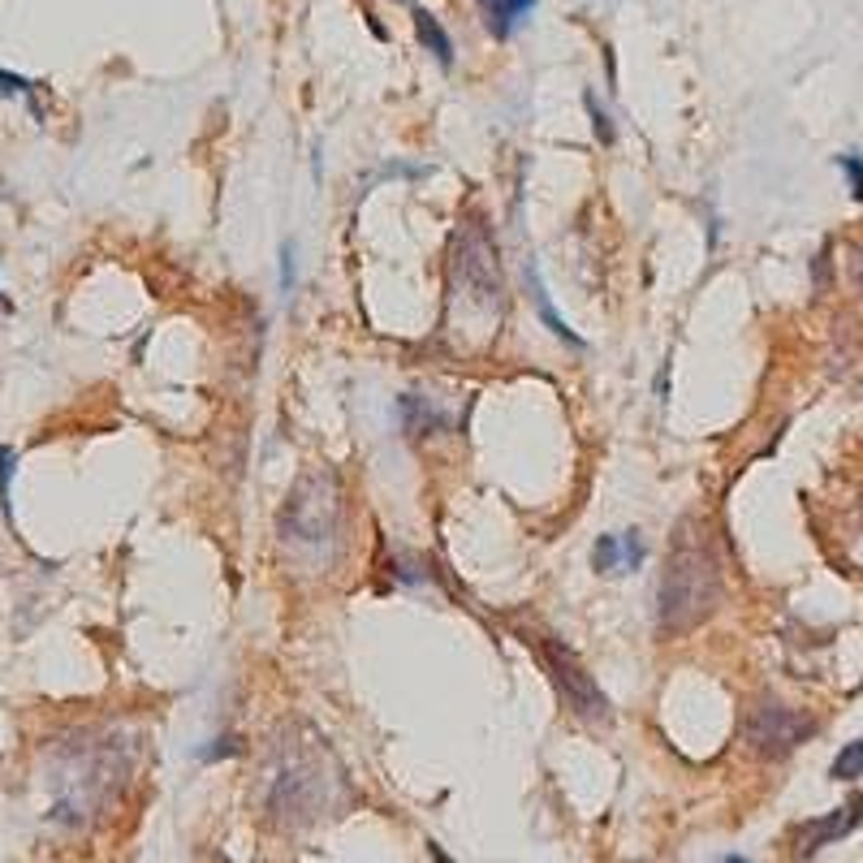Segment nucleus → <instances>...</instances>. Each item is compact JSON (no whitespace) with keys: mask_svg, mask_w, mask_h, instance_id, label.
Listing matches in <instances>:
<instances>
[{"mask_svg":"<svg viewBox=\"0 0 863 863\" xmlns=\"http://www.w3.org/2000/svg\"><path fill=\"white\" fill-rule=\"evenodd\" d=\"M816 734V721L803 717L798 709L782 704V700H760L747 709V721H743V738L756 756H791L798 743H807Z\"/></svg>","mask_w":863,"mask_h":863,"instance_id":"39448f33","label":"nucleus"},{"mask_svg":"<svg viewBox=\"0 0 863 863\" xmlns=\"http://www.w3.org/2000/svg\"><path fill=\"white\" fill-rule=\"evenodd\" d=\"M640 562H644V544H640L635 531H626V536H622V571H635Z\"/></svg>","mask_w":863,"mask_h":863,"instance_id":"2eb2a0df","label":"nucleus"},{"mask_svg":"<svg viewBox=\"0 0 863 863\" xmlns=\"http://www.w3.org/2000/svg\"><path fill=\"white\" fill-rule=\"evenodd\" d=\"M838 164H842V173H847V182H851V195L863 199V160L860 156H838Z\"/></svg>","mask_w":863,"mask_h":863,"instance_id":"4468645a","label":"nucleus"},{"mask_svg":"<svg viewBox=\"0 0 863 863\" xmlns=\"http://www.w3.org/2000/svg\"><path fill=\"white\" fill-rule=\"evenodd\" d=\"M591 566L600 575H618L622 571V536H600L591 549Z\"/></svg>","mask_w":863,"mask_h":863,"instance_id":"9b49d317","label":"nucleus"},{"mask_svg":"<svg viewBox=\"0 0 863 863\" xmlns=\"http://www.w3.org/2000/svg\"><path fill=\"white\" fill-rule=\"evenodd\" d=\"M480 4H484V22H488V31L497 39L514 35L527 22V13L536 9V0H480Z\"/></svg>","mask_w":863,"mask_h":863,"instance_id":"6e6552de","label":"nucleus"},{"mask_svg":"<svg viewBox=\"0 0 863 863\" xmlns=\"http://www.w3.org/2000/svg\"><path fill=\"white\" fill-rule=\"evenodd\" d=\"M281 286L294 289V246L281 251Z\"/></svg>","mask_w":863,"mask_h":863,"instance_id":"6ab92c4d","label":"nucleus"},{"mask_svg":"<svg viewBox=\"0 0 863 863\" xmlns=\"http://www.w3.org/2000/svg\"><path fill=\"white\" fill-rule=\"evenodd\" d=\"M531 294H536V307H540V315H544V324H549V333L553 337H562V342H571V346H583V337H578L575 329L553 311V302H549V289L540 286V277H531Z\"/></svg>","mask_w":863,"mask_h":863,"instance_id":"9d476101","label":"nucleus"},{"mask_svg":"<svg viewBox=\"0 0 863 863\" xmlns=\"http://www.w3.org/2000/svg\"><path fill=\"white\" fill-rule=\"evenodd\" d=\"M860 820H863V798L855 794L847 807L829 812L825 820H807V825L798 829V855H812V851H820V847H829V842L847 838V833H851Z\"/></svg>","mask_w":863,"mask_h":863,"instance_id":"0eeeda50","label":"nucleus"},{"mask_svg":"<svg viewBox=\"0 0 863 863\" xmlns=\"http://www.w3.org/2000/svg\"><path fill=\"white\" fill-rule=\"evenodd\" d=\"M31 82L26 78H18V73H9V70H0V95H22V100H31Z\"/></svg>","mask_w":863,"mask_h":863,"instance_id":"f3484780","label":"nucleus"},{"mask_svg":"<svg viewBox=\"0 0 863 863\" xmlns=\"http://www.w3.org/2000/svg\"><path fill=\"white\" fill-rule=\"evenodd\" d=\"M0 311H9V302H4V298H0Z\"/></svg>","mask_w":863,"mask_h":863,"instance_id":"4be33fe9","label":"nucleus"},{"mask_svg":"<svg viewBox=\"0 0 863 863\" xmlns=\"http://www.w3.org/2000/svg\"><path fill=\"white\" fill-rule=\"evenodd\" d=\"M721 863H747V860H743V855H725Z\"/></svg>","mask_w":863,"mask_h":863,"instance_id":"412c9836","label":"nucleus"},{"mask_svg":"<svg viewBox=\"0 0 863 863\" xmlns=\"http://www.w3.org/2000/svg\"><path fill=\"white\" fill-rule=\"evenodd\" d=\"M346 778L333 760V751L324 747V738H281L277 743V760L268 773V812L298 829L311 825L320 816H337V807H346Z\"/></svg>","mask_w":863,"mask_h":863,"instance_id":"f257e3e1","label":"nucleus"},{"mask_svg":"<svg viewBox=\"0 0 863 863\" xmlns=\"http://www.w3.org/2000/svg\"><path fill=\"white\" fill-rule=\"evenodd\" d=\"M462 294V302H471L480 315H502L505 307V281L502 260H497V242L488 238L484 225H467L453 242V298Z\"/></svg>","mask_w":863,"mask_h":863,"instance_id":"20e7f679","label":"nucleus"},{"mask_svg":"<svg viewBox=\"0 0 863 863\" xmlns=\"http://www.w3.org/2000/svg\"><path fill=\"white\" fill-rule=\"evenodd\" d=\"M415 31H419V44L428 48L431 57L440 61V66H449L453 61V44H449V35H445V26L431 18L428 9H415Z\"/></svg>","mask_w":863,"mask_h":863,"instance_id":"1a4fd4ad","label":"nucleus"},{"mask_svg":"<svg viewBox=\"0 0 863 863\" xmlns=\"http://www.w3.org/2000/svg\"><path fill=\"white\" fill-rule=\"evenodd\" d=\"M9 480H13V449H0V509L9 514Z\"/></svg>","mask_w":863,"mask_h":863,"instance_id":"dca6fc26","label":"nucleus"},{"mask_svg":"<svg viewBox=\"0 0 863 863\" xmlns=\"http://www.w3.org/2000/svg\"><path fill=\"white\" fill-rule=\"evenodd\" d=\"M277 536L298 571L324 575L333 566V553L342 544V484L333 471L311 467L294 480L277 518Z\"/></svg>","mask_w":863,"mask_h":863,"instance_id":"7ed1b4c3","label":"nucleus"},{"mask_svg":"<svg viewBox=\"0 0 863 863\" xmlns=\"http://www.w3.org/2000/svg\"><path fill=\"white\" fill-rule=\"evenodd\" d=\"M721 605V566L713 544L695 518H687L674 536L665 575L656 587V626L660 635H687L713 618Z\"/></svg>","mask_w":863,"mask_h":863,"instance_id":"f03ea898","label":"nucleus"},{"mask_svg":"<svg viewBox=\"0 0 863 863\" xmlns=\"http://www.w3.org/2000/svg\"><path fill=\"white\" fill-rule=\"evenodd\" d=\"M855 286H860V298H863V246L855 251Z\"/></svg>","mask_w":863,"mask_h":863,"instance_id":"aec40b11","label":"nucleus"},{"mask_svg":"<svg viewBox=\"0 0 863 863\" xmlns=\"http://www.w3.org/2000/svg\"><path fill=\"white\" fill-rule=\"evenodd\" d=\"M583 104H587V117H591V130H596V139H600V143L609 147V143H613V126H609V117H605V108L596 104V95H591V91L583 95Z\"/></svg>","mask_w":863,"mask_h":863,"instance_id":"ddd939ff","label":"nucleus"},{"mask_svg":"<svg viewBox=\"0 0 863 863\" xmlns=\"http://www.w3.org/2000/svg\"><path fill=\"white\" fill-rule=\"evenodd\" d=\"M833 782H855V778H863V738H855V743H847L842 751H838V760H833Z\"/></svg>","mask_w":863,"mask_h":863,"instance_id":"f8f14e48","label":"nucleus"},{"mask_svg":"<svg viewBox=\"0 0 863 863\" xmlns=\"http://www.w3.org/2000/svg\"><path fill=\"white\" fill-rule=\"evenodd\" d=\"M233 751H242L238 738H216L212 747H204V760H225V756H233Z\"/></svg>","mask_w":863,"mask_h":863,"instance_id":"a211bd4d","label":"nucleus"},{"mask_svg":"<svg viewBox=\"0 0 863 863\" xmlns=\"http://www.w3.org/2000/svg\"><path fill=\"white\" fill-rule=\"evenodd\" d=\"M544 660H549V669H553V682H557V691H562V700H566V709L575 713L578 721H587V725H609V700H605V691L596 687V678L583 669V660H578L571 647H562L557 640H544Z\"/></svg>","mask_w":863,"mask_h":863,"instance_id":"423d86ee","label":"nucleus"}]
</instances>
